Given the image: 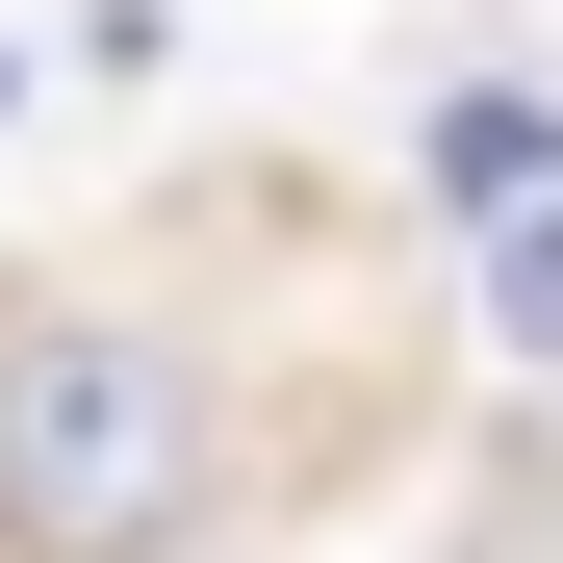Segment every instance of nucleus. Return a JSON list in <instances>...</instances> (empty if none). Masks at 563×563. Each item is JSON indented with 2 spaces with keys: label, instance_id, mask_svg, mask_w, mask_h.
I'll list each match as a JSON object with an SVG mask.
<instances>
[{
  "label": "nucleus",
  "instance_id": "obj_1",
  "mask_svg": "<svg viewBox=\"0 0 563 563\" xmlns=\"http://www.w3.org/2000/svg\"><path fill=\"white\" fill-rule=\"evenodd\" d=\"M206 512V358L154 308H26L0 333V563H154Z\"/></svg>",
  "mask_w": 563,
  "mask_h": 563
},
{
  "label": "nucleus",
  "instance_id": "obj_2",
  "mask_svg": "<svg viewBox=\"0 0 563 563\" xmlns=\"http://www.w3.org/2000/svg\"><path fill=\"white\" fill-rule=\"evenodd\" d=\"M435 179H461V206H563V103H435Z\"/></svg>",
  "mask_w": 563,
  "mask_h": 563
},
{
  "label": "nucleus",
  "instance_id": "obj_3",
  "mask_svg": "<svg viewBox=\"0 0 563 563\" xmlns=\"http://www.w3.org/2000/svg\"><path fill=\"white\" fill-rule=\"evenodd\" d=\"M487 333H512V358H563V206H538V231L487 256Z\"/></svg>",
  "mask_w": 563,
  "mask_h": 563
}]
</instances>
